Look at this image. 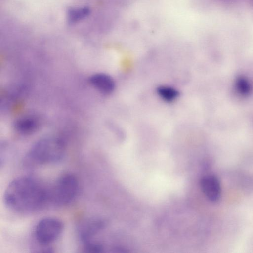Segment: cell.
Here are the masks:
<instances>
[{"label": "cell", "mask_w": 253, "mask_h": 253, "mask_svg": "<svg viewBox=\"0 0 253 253\" xmlns=\"http://www.w3.org/2000/svg\"><path fill=\"white\" fill-rule=\"evenodd\" d=\"M48 200V190L35 178L28 176L13 179L4 194L6 205L11 210L21 213L36 211Z\"/></svg>", "instance_id": "cell-1"}, {"label": "cell", "mask_w": 253, "mask_h": 253, "mask_svg": "<svg viewBox=\"0 0 253 253\" xmlns=\"http://www.w3.org/2000/svg\"><path fill=\"white\" fill-rule=\"evenodd\" d=\"M66 147L64 142L57 137L42 139L33 145L24 159L30 167L55 164L64 157Z\"/></svg>", "instance_id": "cell-2"}, {"label": "cell", "mask_w": 253, "mask_h": 253, "mask_svg": "<svg viewBox=\"0 0 253 253\" xmlns=\"http://www.w3.org/2000/svg\"><path fill=\"white\" fill-rule=\"evenodd\" d=\"M77 178L71 173L60 176L49 191V200L57 205L63 206L71 202L79 190Z\"/></svg>", "instance_id": "cell-3"}, {"label": "cell", "mask_w": 253, "mask_h": 253, "mask_svg": "<svg viewBox=\"0 0 253 253\" xmlns=\"http://www.w3.org/2000/svg\"><path fill=\"white\" fill-rule=\"evenodd\" d=\"M63 229L62 222L56 218H44L39 221L35 230L37 241L42 245H48L55 241Z\"/></svg>", "instance_id": "cell-4"}, {"label": "cell", "mask_w": 253, "mask_h": 253, "mask_svg": "<svg viewBox=\"0 0 253 253\" xmlns=\"http://www.w3.org/2000/svg\"><path fill=\"white\" fill-rule=\"evenodd\" d=\"M104 226V222L98 218H91L83 221L78 229L80 240L83 244L91 241L92 238Z\"/></svg>", "instance_id": "cell-5"}, {"label": "cell", "mask_w": 253, "mask_h": 253, "mask_svg": "<svg viewBox=\"0 0 253 253\" xmlns=\"http://www.w3.org/2000/svg\"><path fill=\"white\" fill-rule=\"evenodd\" d=\"M202 190L206 197L211 202L219 200L221 196V186L218 178L214 175H209L201 180Z\"/></svg>", "instance_id": "cell-6"}, {"label": "cell", "mask_w": 253, "mask_h": 253, "mask_svg": "<svg viewBox=\"0 0 253 253\" xmlns=\"http://www.w3.org/2000/svg\"><path fill=\"white\" fill-rule=\"evenodd\" d=\"M89 82L92 85L100 92L105 94L112 93L115 88V83L109 75L97 73L90 77Z\"/></svg>", "instance_id": "cell-7"}, {"label": "cell", "mask_w": 253, "mask_h": 253, "mask_svg": "<svg viewBox=\"0 0 253 253\" xmlns=\"http://www.w3.org/2000/svg\"><path fill=\"white\" fill-rule=\"evenodd\" d=\"M15 127L21 134L28 135L36 131L38 127V123L37 121L33 117H24L16 121Z\"/></svg>", "instance_id": "cell-8"}, {"label": "cell", "mask_w": 253, "mask_h": 253, "mask_svg": "<svg viewBox=\"0 0 253 253\" xmlns=\"http://www.w3.org/2000/svg\"><path fill=\"white\" fill-rule=\"evenodd\" d=\"M157 92L161 98L167 102L174 101L179 95L175 88L168 86H160L157 89Z\"/></svg>", "instance_id": "cell-9"}, {"label": "cell", "mask_w": 253, "mask_h": 253, "mask_svg": "<svg viewBox=\"0 0 253 253\" xmlns=\"http://www.w3.org/2000/svg\"><path fill=\"white\" fill-rule=\"evenodd\" d=\"M83 244L84 252L85 253H98L103 252V247L99 243H95L91 241Z\"/></svg>", "instance_id": "cell-10"}, {"label": "cell", "mask_w": 253, "mask_h": 253, "mask_svg": "<svg viewBox=\"0 0 253 253\" xmlns=\"http://www.w3.org/2000/svg\"><path fill=\"white\" fill-rule=\"evenodd\" d=\"M252 4H253V0H250Z\"/></svg>", "instance_id": "cell-11"}]
</instances>
